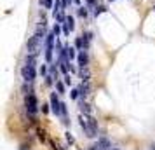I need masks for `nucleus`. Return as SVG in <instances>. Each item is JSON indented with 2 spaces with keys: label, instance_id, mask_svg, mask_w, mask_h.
Returning a JSON list of instances; mask_svg holds the SVG:
<instances>
[{
  "label": "nucleus",
  "instance_id": "1",
  "mask_svg": "<svg viewBox=\"0 0 155 150\" xmlns=\"http://www.w3.org/2000/svg\"><path fill=\"white\" fill-rule=\"evenodd\" d=\"M78 122L80 128L84 129V133L87 138H96L98 136V121L87 114H80L78 115Z\"/></svg>",
  "mask_w": 155,
  "mask_h": 150
},
{
  "label": "nucleus",
  "instance_id": "2",
  "mask_svg": "<svg viewBox=\"0 0 155 150\" xmlns=\"http://www.w3.org/2000/svg\"><path fill=\"white\" fill-rule=\"evenodd\" d=\"M42 40H44V37L35 33L28 40V44H26V54H30V56H38L40 51H42Z\"/></svg>",
  "mask_w": 155,
  "mask_h": 150
},
{
  "label": "nucleus",
  "instance_id": "3",
  "mask_svg": "<svg viewBox=\"0 0 155 150\" xmlns=\"http://www.w3.org/2000/svg\"><path fill=\"white\" fill-rule=\"evenodd\" d=\"M25 107H26V112L31 119H35L37 112H38V101H37L35 94H28L26 96V101H25Z\"/></svg>",
  "mask_w": 155,
  "mask_h": 150
},
{
  "label": "nucleus",
  "instance_id": "4",
  "mask_svg": "<svg viewBox=\"0 0 155 150\" xmlns=\"http://www.w3.org/2000/svg\"><path fill=\"white\" fill-rule=\"evenodd\" d=\"M21 77L25 79V82H33L35 80V66L25 65L21 68Z\"/></svg>",
  "mask_w": 155,
  "mask_h": 150
},
{
  "label": "nucleus",
  "instance_id": "5",
  "mask_svg": "<svg viewBox=\"0 0 155 150\" xmlns=\"http://www.w3.org/2000/svg\"><path fill=\"white\" fill-rule=\"evenodd\" d=\"M61 107H63V103L58 100L56 93H51V112L56 115H61Z\"/></svg>",
  "mask_w": 155,
  "mask_h": 150
},
{
  "label": "nucleus",
  "instance_id": "6",
  "mask_svg": "<svg viewBox=\"0 0 155 150\" xmlns=\"http://www.w3.org/2000/svg\"><path fill=\"white\" fill-rule=\"evenodd\" d=\"M77 61H78V65L80 66H87L89 65V54H87V51H80L77 54Z\"/></svg>",
  "mask_w": 155,
  "mask_h": 150
},
{
  "label": "nucleus",
  "instance_id": "7",
  "mask_svg": "<svg viewBox=\"0 0 155 150\" xmlns=\"http://www.w3.org/2000/svg\"><path fill=\"white\" fill-rule=\"evenodd\" d=\"M78 77L82 82H89L91 80V70L87 68V66H80V70H78Z\"/></svg>",
  "mask_w": 155,
  "mask_h": 150
},
{
  "label": "nucleus",
  "instance_id": "8",
  "mask_svg": "<svg viewBox=\"0 0 155 150\" xmlns=\"http://www.w3.org/2000/svg\"><path fill=\"white\" fill-rule=\"evenodd\" d=\"M75 28V23H73V18L71 16H66V19H64V26H63V32L64 35H70V32Z\"/></svg>",
  "mask_w": 155,
  "mask_h": 150
},
{
  "label": "nucleus",
  "instance_id": "9",
  "mask_svg": "<svg viewBox=\"0 0 155 150\" xmlns=\"http://www.w3.org/2000/svg\"><path fill=\"white\" fill-rule=\"evenodd\" d=\"M78 89H80V96H89L91 94V82H82Z\"/></svg>",
  "mask_w": 155,
  "mask_h": 150
},
{
  "label": "nucleus",
  "instance_id": "10",
  "mask_svg": "<svg viewBox=\"0 0 155 150\" xmlns=\"http://www.w3.org/2000/svg\"><path fill=\"white\" fill-rule=\"evenodd\" d=\"M78 107H80V112H82V114H87V115H91V114H92V108H91V105H89V103H85L84 100H80V103H78Z\"/></svg>",
  "mask_w": 155,
  "mask_h": 150
},
{
  "label": "nucleus",
  "instance_id": "11",
  "mask_svg": "<svg viewBox=\"0 0 155 150\" xmlns=\"http://www.w3.org/2000/svg\"><path fill=\"white\" fill-rule=\"evenodd\" d=\"M64 52H66V59H70V61L75 58V49L71 45H64Z\"/></svg>",
  "mask_w": 155,
  "mask_h": 150
},
{
  "label": "nucleus",
  "instance_id": "12",
  "mask_svg": "<svg viewBox=\"0 0 155 150\" xmlns=\"http://www.w3.org/2000/svg\"><path fill=\"white\" fill-rule=\"evenodd\" d=\"M25 65L35 66V65H37V56H30V54H26V61H25Z\"/></svg>",
  "mask_w": 155,
  "mask_h": 150
},
{
  "label": "nucleus",
  "instance_id": "13",
  "mask_svg": "<svg viewBox=\"0 0 155 150\" xmlns=\"http://www.w3.org/2000/svg\"><path fill=\"white\" fill-rule=\"evenodd\" d=\"M56 89H58V93H59V94H63V93H64V86H63V82L56 80Z\"/></svg>",
  "mask_w": 155,
  "mask_h": 150
},
{
  "label": "nucleus",
  "instance_id": "14",
  "mask_svg": "<svg viewBox=\"0 0 155 150\" xmlns=\"http://www.w3.org/2000/svg\"><path fill=\"white\" fill-rule=\"evenodd\" d=\"M38 2H40V4H42L45 9H51V7H52V0H38Z\"/></svg>",
  "mask_w": 155,
  "mask_h": 150
},
{
  "label": "nucleus",
  "instance_id": "15",
  "mask_svg": "<svg viewBox=\"0 0 155 150\" xmlns=\"http://www.w3.org/2000/svg\"><path fill=\"white\" fill-rule=\"evenodd\" d=\"M78 96H80V89H73V91H71V98H73V100H77Z\"/></svg>",
  "mask_w": 155,
  "mask_h": 150
},
{
  "label": "nucleus",
  "instance_id": "16",
  "mask_svg": "<svg viewBox=\"0 0 155 150\" xmlns=\"http://www.w3.org/2000/svg\"><path fill=\"white\" fill-rule=\"evenodd\" d=\"M40 75H42V77H47V66H45V65L40 66Z\"/></svg>",
  "mask_w": 155,
  "mask_h": 150
},
{
  "label": "nucleus",
  "instance_id": "17",
  "mask_svg": "<svg viewBox=\"0 0 155 150\" xmlns=\"http://www.w3.org/2000/svg\"><path fill=\"white\" fill-rule=\"evenodd\" d=\"M78 16H80V18H87V11H85L84 7H80L78 9Z\"/></svg>",
  "mask_w": 155,
  "mask_h": 150
},
{
  "label": "nucleus",
  "instance_id": "18",
  "mask_svg": "<svg viewBox=\"0 0 155 150\" xmlns=\"http://www.w3.org/2000/svg\"><path fill=\"white\" fill-rule=\"evenodd\" d=\"M64 84H66V86H70V84H71V77H70V73H64Z\"/></svg>",
  "mask_w": 155,
  "mask_h": 150
},
{
  "label": "nucleus",
  "instance_id": "19",
  "mask_svg": "<svg viewBox=\"0 0 155 150\" xmlns=\"http://www.w3.org/2000/svg\"><path fill=\"white\" fill-rule=\"evenodd\" d=\"M59 32H61V28H59V25H54V28H52V33H54V35H59Z\"/></svg>",
  "mask_w": 155,
  "mask_h": 150
},
{
  "label": "nucleus",
  "instance_id": "20",
  "mask_svg": "<svg viewBox=\"0 0 155 150\" xmlns=\"http://www.w3.org/2000/svg\"><path fill=\"white\" fill-rule=\"evenodd\" d=\"M66 142L70 143V145H73V142H75V140H73V136H71V133H66Z\"/></svg>",
  "mask_w": 155,
  "mask_h": 150
},
{
  "label": "nucleus",
  "instance_id": "21",
  "mask_svg": "<svg viewBox=\"0 0 155 150\" xmlns=\"http://www.w3.org/2000/svg\"><path fill=\"white\" fill-rule=\"evenodd\" d=\"M105 11H106V7H103V5H99V7L96 9V11H94V12H96V16H98V14H101V12H105Z\"/></svg>",
  "mask_w": 155,
  "mask_h": 150
},
{
  "label": "nucleus",
  "instance_id": "22",
  "mask_svg": "<svg viewBox=\"0 0 155 150\" xmlns=\"http://www.w3.org/2000/svg\"><path fill=\"white\" fill-rule=\"evenodd\" d=\"M38 138H40L42 142H45V133H44V131H38Z\"/></svg>",
  "mask_w": 155,
  "mask_h": 150
},
{
  "label": "nucleus",
  "instance_id": "23",
  "mask_svg": "<svg viewBox=\"0 0 155 150\" xmlns=\"http://www.w3.org/2000/svg\"><path fill=\"white\" fill-rule=\"evenodd\" d=\"M70 2H71V0H63V9L68 7V5H70Z\"/></svg>",
  "mask_w": 155,
  "mask_h": 150
},
{
  "label": "nucleus",
  "instance_id": "24",
  "mask_svg": "<svg viewBox=\"0 0 155 150\" xmlns=\"http://www.w3.org/2000/svg\"><path fill=\"white\" fill-rule=\"evenodd\" d=\"M42 112H44V114H47V112H49V108H47V105H42Z\"/></svg>",
  "mask_w": 155,
  "mask_h": 150
},
{
  "label": "nucleus",
  "instance_id": "25",
  "mask_svg": "<svg viewBox=\"0 0 155 150\" xmlns=\"http://www.w3.org/2000/svg\"><path fill=\"white\" fill-rule=\"evenodd\" d=\"M87 4H89V5H94V4H96V0H87Z\"/></svg>",
  "mask_w": 155,
  "mask_h": 150
},
{
  "label": "nucleus",
  "instance_id": "26",
  "mask_svg": "<svg viewBox=\"0 0 155 150\" xmlns=\"http://www.w3.org/2000/svg\"><path fill=\"white\" fill-rule=\"evenodd\" d=\"M73 2H75V4H80V0H73Z\"/></svg>",
  "mask_w": 155,
  "mask_h": 150
},
{
  "label": "nucleus",
  "instance_id": "27",
  "mask_svg": "<svg viewBox=\"0 0 155 150\" xmlns=\"http://www.w3.org/2000/svg\"><path fill=\"white\" fill-rule=\"evenodd\" d=\"M110 150H120V148H110Z\"/></svg>",
  "mask_w": 155,
  "mask_h": 150
},
{
  "label": "nucleus",
  "instance_id": "28",
  "mask_svg": "<svg viewBox=\"0 0 155 150\" xmlns=\"http://www.w3.org/2000/svg\"><path fill=\"white\" fill-rule=\"evenodd\" d=\"M110 2H113V0H110Z\"/></svg>",
  "mask_w": 155,
  "mask_h": 150
}]
</instances>
